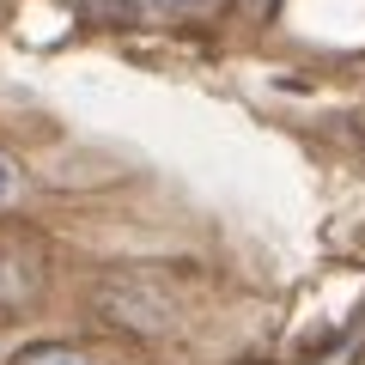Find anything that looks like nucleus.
<instances>
[{
	"mask_svg": "<svg viewBox=\"0 0 365 365\" xmlns=\"http://www.w3.org/2000/svg\"><path fill=\"white\" fill-rule=\"evenodd\" d=\"M13 195V165H6V158H0V201Z\"/></svg>",
	"mask_w": 365,
	"mask_h": 365,
	"instance_id": "obj_2",
	"label": "nucleus"
},
{
	"mask_svg": "<svg viewBox=\"0 0 365 365\" xmlns=\"http://www.w3.org/2000/svg\"><path fill=\"white\" fill-rule=\"evenodd\" d=\"M19 365H98V359H86L79 347H31Z\"/></svg>",
	"mask_w": 365,
	"mask_h": 365,
	"instance_id": "obj_1",
	"label": "nucleus"
}]
</instances>
